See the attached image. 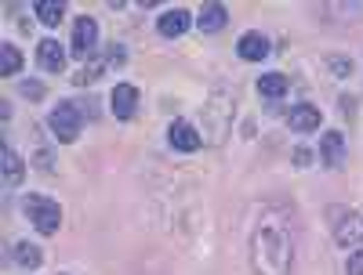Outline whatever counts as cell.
<instances>
[{
	"label": "cell",
	"mask_w": 363,
	"mask_h": 275,
	"mask_svg": "<svg viewBox=\"0 0 363 275\" xmlns=\"http://www.w3.org/2000/svg\"><path fill=\"white\" fill-rule=\"evenodd\" d=\"M269 51H272V44H269L265 33H244L236 40V54L244 58V62H262V58H269Z\"/></svg>",
	"instance_id": "cell-8"
},
{
	"label": "cell",
	"mask_w": 363,
	"mask_h": 275,
	"mask_svg": "<svg viewBox=\"0 0 363 275\" xmlns=\"http://www.w3.org/2000/svg\"><path fill=\"white\" fill-rule=\"evenodd\" d=\"M327 221H330V232H335L338 247H345V250L363 247V218L352 206H327Z\"/></svg>",
	"instance_id": "cell-2"
},
{
	"label": "cell",
	"mask_w": 363,
	"mask_h": 275,
	"mask_svg": "<svg viewBox=\"0 0 363 275\" xmlns=\"http://www.w3.org/2000/svg\"><path fill=\"white\" fill-rule=\"evenodd\" d=\"M294 257L291 228L280 213H265L251 235V264L258 275H287Z\"/></svg>",
	"instance_id": "cell-1"
},
{
	"label": "cell",
	"mask_w": 363,
	"mask_h": 275,
	"mask_svg": "<svg viewBox=\"0 0 363 275\" xmlns=\"http://www.w3.org/2000/svg\"><path fill=\"white\" fill-rule=\"evenodd\" d=\"M0 156H4V185H8V189H18V185H22V177H26L22 156H18V152H15L11 145L0 148Z\"/></svg>",
	"instance_id": "cell-13"
},
{
	"label": "cell",
	"mask_w": 363,
	"mask_h": 275,
	"mask_svg": "<svg viewBox=\"0 0 363 275\" xmlns=\"http://www.w3.org/2000/svg\"><path fill=\"white\" fill-rule=\"evenodd\" d=\"M22 69V51L15 44H0V76H15Z\"/></svg>",
	"instance_id": "cell-17"
},
{
	"label": "cell",
	"mask_w": 363,
	"mask_h": 275,
	"mask_svg": "<svg viewBox=\"0 0 363 275\" xmlns=\"http://www.w3.org/2000/svg\"><path fill=\"white\" fill-rule=\"evenodd\" d=\"M62 15H66L62 0H40V4H37V18L44 25H58V22H62Z\"/></svg>",
	"instance_id": "cell-18"
},
{
	"label": "cell",
	"mask_w": 363,
	"mask_h": 275,
	"mask_svg": "<svg viewBox=\"0 0 363 275\" xmlns=\"http://www.w3.org/2000/svg\"><path fill=\"white\" fill-rule=\"evenodd\" d=\"M258 95L269 98V102H280V98L287 95V76H284V73H265V76L258 80Z\"/></svg>",
	"instance_id": "cell-15"
},
{
	"label": "cell",
	"mask_w": 363,
	"mask_h": 275,
	"mask_svg": "<svg viewBox=\"0 0 363 275\" xmlns=\"http://www.w3.org/2000/svg\"><path fill=\"white\" fill-rule=\"evenodd\" d=\"M189 22H193V15H189V11H182V8H174V11L160 15L157 29H160V37L174 40V37H182V33H186V29H189Z\"/></svg>",
	"instance_id": "cell-11"
},
{
	"label": "cell",
	"mask_w": 363,
	"mask_h": 275,
	"mask_svg": "<svg viewBox=\"0 0 363 275\" xmlns=\"http://www.w3.org/2000/svg\"><path fill=\"white\" fill-rule=\"evenodd\" d=\"M22 213L40 235H55L58 225H62V206H58L55 199H48V196H26L22 199Z\"/></svg>",
	"instance_id": "cell-3"
},
{
	"label": "cell",
	"mask_w": 363,
	"mask_h": 275,
	"mask_svg": "<svg viewBox=\"0 0 363 275\" xmlns=\"http://www.w3.org/2000/svg\"><path fill=\"white\" fill-rule=\"evenodd\" d=\"M330 69H335V76H349L352 62H349V58H330Z\"/></svg>",
	"instance_id": "cell-19"
},
{
	"label": "cell",
	"mask_w": 363,
	"mask_h": 275,
	"mask_svg": "<svg viewBox=\"0 0 363 275\" xmlns=\"http://www.w3.org/2000/svg\"><path fill=\"white\" fill-rule=\"evenodd\" d=\"M167 138H171V148H178V152H196L200 148V134L189 119H174Z\"/></svg>",
	"instance_id": "cell-10"
},
{
	"label": "cell",
	"mask_w": 363,
	"mask_h": 275,
	"mask_svg": "<svg viewBox=\"0 0 363 275\" xmlns=\"http://www.w3.org/2000/svg\"><path fill=\"white\" fill-rule=\"evenodd\" d=\"M349 275H363V250L349 261Z\"/></svg>",
	"instance_id": "cell-22"
},
{
	"label": "cell",
	"mask_w": 363,
	"mask_h": 275,
	"mask_svg": "<svg viewBox=\"0 0 363 275\" xmlns=\"http://www.w3.org/2000/svg\"><path fill=\"white\" fill-rule=\"evenodd\" d=\"M225 22H229L225 4H203V11L196 18V25L203 29V33H218V29H225Z\"/></svg>",
	"instance_id": "cell-14"
},
{
	"label": "cell",
	"mask_w": 363,
	"mask_h": 275,
	"mask_svg": "<svg viewBox=\"0 0 363 275\" xmlns=\"http://www.w3.org/2000/svg\"><path fill=\"white\" fill-rule=\"evenodd\" d=\"M11 254H15V264H22V268H29V271L44 264V254H40V247H33L29 239H18Z\"/></svg>",
	"instance_id": "cell-16"
},
{
	"label": "cell",
	"mask_w": 363,
	"mask_h": 275,
	"mask_svg": "<svg viewBox=\"0 0 363 275\" xmlns=\"http://www.w3.org/2000/svg\"><path fill=\"white\" fill-rule=\"evenodd\" d=\"M320 152H323L327 167H345V138H342V131H327Z\"/></svg>",
	"instance_id": "cell-12"
},
{
	"label": "cell",
	"mask_w": 363,
	"mask_h": 275,
	"mask_svg": "<svg viewBox=\"0 0 363 275\" xmlns=\"http://www.w3.org/2000/svg\"><path fill=\"white\" fill-rule=\"evenodd\" d=\"M73 58H87L91 51L99 47V22L91 18V15H80L73 22Z\"/></svg>",
	"instance_id": "cell-5"
},
{
	"label": "cell",
	"mask_w": 363,
	"mask_h": 275,
	"mask_svg": "<svg viewBox=\"0 0 363 275\" xmlns=\"http://www.w3.org/2000/svg\"><path fill=\"white\" fill-rule=\"evenodd\" d=\"M294 163H298V167H309V163H313V152H309V148H294Z\"/></svg>",
	"instance_id": "cell-21"
},
{
	"label": "cell",
	"mask_w": 363,
	"mask_h": 275,
	"mask_svg": "<svg viewBox=\"0 0 363 275\" xmlns=\"http://www.w3.org/2000/svg\"><path fill=\"white\" fill-rule=\"evenodd\" d=\"M80 124H84V116H80L77 102H58L51 109V116H48V127L55 131L58 141H66V145H73L80 138Z\"/></svg>",
	"instance_id": "cell-4"
},
{
	"label": "cell",
	"mask_w": 363,
	"mask_h": 275,
	"mask_svg": "<svg viewBox=\"0 0 363 275\" xmlns=\"http://www.w3.org/2000/svg\"><path fill=\"white\" fill-rule=\"evenodd\" d=\"M320 109L316 105H309V102H301V105H294L291 112H287V127L294 131V134H313V131H320Z\"/></svg>",
	"instance_id": "cell-6"
},
{
	"label": "cell",
	"mask_w": 363,
	"mask_h": 275,
	"mask_svg": "<svg viewBox=\"0 0 363 275\" xmlns=\"http://www.w3.org/2000/svg\"><path fill=\"white\" fill-rule=\"evenodd\" d=\"M18 90H22L26 98H44V87H40V83H33V80H26Z\"/></svg>",
	"instance_id": "cell-20"
},
{
	"label": "cell",
	"mask_w": 363,
	"mask_h": 275,
	"mask_svg": "<svg viewBox=\"0 0 363 275\" xmlns=\"http://www.w3.org/2000/svg\"><path fill=\"white\" fill-rule=\"evenodd\" d=\"M37 66H40V73H62V69H66V51H62V44H58V40H40V47H37Z\"/></svg>",
	"instance_id": "cell-9"
},
{
	"label": "cell",
	"mask_w": 363,
	"mask_h": 275,
	"mask_svg": "<svg viewBox=\"0 0 363 275\" xmlns=\"http://www.w3.org/2000/svg\"><path fill=\"white\" fill-rule=\"evenodd\" d=\"M109 102H113V116L116 119H131L138 112V87L135 83H116Z\"/></svg>",
	"instance_id": "cell-7"
}]
</instances>
